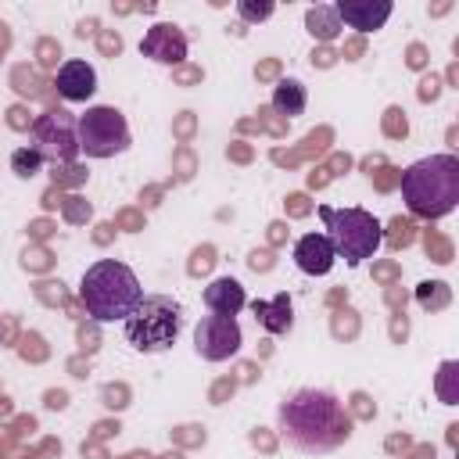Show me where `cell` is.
Instances as JSON below:
<instances>
[{"label": "cell", "instance_id": "obj_1", "mask_svg": "<svg viewBox=\"0 0 459 459\" xmlns=\"http://www.w3.org/2000/svg\"><path fill=\"white\" fill-rule=\"evenodd\" d=\"M276 423L287 445L305 455H326L351 437V416L344 412V405L330 391L316 387L283 398L276 409Z\"/></svg>", "mask_w": 459, "mask_h": 459}, {"label": "cell", "instance_id": "obj_2", "mask_svg": "<svg viewBox=\"0 0 459 459\" xmlns=\"http://www.w3.org/2000/svg\"><path fill=\"white\" fill-rule=\"evenodd\" d=\"M402 201L416 219H441L459 204V158L430 154L402 172Z\"/></svg>", "mask_w": 459, "mask_h": 459}, {"label": "cell", "instance_id": "obj_3", "mask_svg": "<svg viewBox=\"0 0 459 459\" xmlns=\"http://www.w3.org/2000/svg\"><path fill=\"white\" fill-rule=\"evenodd\" d=\"M79 301H82L86 316H93L97 323H115V319H129L136 312V305L143 301V287L126 262L100 258L82 273Z\"/></svg>", "mask_w": 459, "mask_h": 459}, {"label": "cell", "instance_id": "obj_4", "mask_svg": "<svg viewBox=\"0 0 459 459\" xmlns=\"http://www.w3.org/2000/svg\"><path fill=\"white\" fill-rule=\"evenodd\" d=\"M323 226H326V240L333 244V255L344 258L348 265H362L366 258H373L384 244V230L380 219L366 208H330L319 204L316 208Z\"/></svg>", "mask_w": 459, "mask_h": 459}, {"label": "cell", "instance_id": "obj_5", "mask_svg": "<svg viewBox=\"0 0 459 459\" xmlns=\"http://www.w3.org/2000/svg\"><path fill=\"white\" fill-rule=\"evenodd\" d=\"M122 330L136 351H165L183 330V308L169 294H143L136 312L122 319Z\"/></svg>", "mask_w": 459, "mask_h": 459}, {"label": "cell", "instance_id": "obj_6", "mask_svg": "<svg viewBox=\"0 0 459 459\" xmlns=\"http://www.w3.org/2000/svg\"><path fill=\"white\" fill-rule=\"evenodd\" d=\"M79 129V154L86 158H115L129 151V126L126 115L111 104H93L75 118Z\"/></svg>", "mask_w": 459, "mask_h": 459}, {"label": "cell", "instance_id": "obj_7", "mask_svg": "<svg viewBox=\"0 0 459 459\" xmlns=\"http://www.w3.org/2000/svg\"><path fill=\"white\" fill-rule=\"evenodd\" d=\"M39 151L43 161H54V165H65V161H75L79 154V129H75V118L65 111V108H50L43 111L36 122H32V143Z\"/></svg>", "mask_w": 459, "mask_h": 459}, {"label": "cell", "instance_id": "obj_8", "mask_svg": "<svg viewBox=\"0 0 459 459\" xmlns=\"http://www.w3.org/2000/svg\"><path fill=\"white\" fill-rule=\"evenodd\" d=\"M240 344H244V333L233 316H201V323L194 326V348L208 362L233 359L240 351Z\"/></svg>", "mask_w": 459, "mask_h": 459}, {"label": "cell", "instance_id": "obj_9", "mask_svg": "<svg viewBox=\"0 0 459 459\" xmlns=\"http://www.w3.org/2000/svg\"><path fill=\"white\" fill-rule=\"evenodd\" d=\"M140 54L151 57V61H158V65H179L186 57V36L176 25H169V22H158V25H151L143 32Z\"/></svg>", "mask_w": 459, "mask_h": 459}, {"label": "cell", "instance_id": "obj_10", "mask_svg": "<svg viewBox=\"0 0 459 459\" xmlns=\"http://www.w3.org/2000/svg\"><path fill=\"white\" fill-rule=\"evenodd\" d=\"M333 11L341 18V25H351L359 32H373L391 18L394 4L391 0H337Z\"/></svg>", "mask_w": 459, "mask_h": 459}, {"label": "cell", "instance_id": "obj_11", "mask_svg": "<svg viewBox=\"0 0 459 459\" xmlns=\"http://www.w3.org/2000/svg\"><path fill=\"white\" fill-rule=\"evenodd\" d=\"M333 262H337V255H333V244L326 240V233H305L294 244V265L305 276H326L333 269Z\"/></svg>", "mask_w": 459, "mask_h": 459}, {"label": "cell", "instance_id": "obj_12", "mask_svg": "<svg viewBox=\"0 0 459 459\" xmlns=\"http://www.w3.org/2000/svg\"><path fill=\"white\" fill-rule=\"evenodd\" d=\"M93 90H97V72H93V65H86V61H65V65L57 68V93H61L65 100L82 104V100L93 97Z\"/></svg>", "mask_w": 459, "mask_h": 459}, {"label": "cell", "instance_id": "obj_13", "mask_svg": "<svg viewBox=\"0 0 459 459\" xmlns=\"http://www.w3.org/2000/svg\"><path fill=\"white\" fill-rule=\"evenodd\" d=\"M204 305L212 316H237L244 305H247V294L240 287V280L233 276H219L204 287Z\"/></svg>", "mask_w": 459, "mask_h": 459}, {"label": "cell", "instance_id": "obj_14", "mask_svg": "<svg viewBox=\"0 0 459 459\" xmlns=\"http://www.w3.org/2000/svg\"><path fill=\"white\" fill-rule=\"evenodd\" d=\"M255 319L262 323L265 333H287L294 316H290V298L287 294H276L273 301H255Z\"/></svg>", "mask_w": 459, "mask_h": 459}, {"label": "cell", "instance_id": "obj_15", "mask_svg": "<svg viewBox=\"0 0 459 459\" xmlns=\"http://www.w3.org/2000/svg\"><path fill=\"white\" fill-rule=\"evenodd\" d=\"M305 104H308V93H305V86H301L298 79L276 82V90H273V108H276L283 118H298V115L305 111Z\"/></svg>", "mask_w": 459, "mask_h": 459}, {"label": "cell", "instance_id": "obj_16", "mask_svg": "<svg viewBox=\"0 0 459 459\" xmlns=\"http://www.w3.org/2000/svg\"><path fill=\"white\" fill-rule=\"evenodd\" d=\"M305 29L316 36V39H333L341 32V18L333 11V4H316L305 11Z\"/></svg>", "mask_w": 459, "mask_h": 459}, {"label": "cell", "instance_id": "obj_17", "mask_svg": "<svg viewBox=\"0 0 459 459\" xmlns=\"http://www.w3.org/2000/svg\"><path fill=\"white\" fill-rule=\"evenodd\" d=\"M39 169H43V158H39L36 147H18V151L11 154V172H14V176L32 179V176H39Z\"/></svg>", "mask_w": 459, "mask_h": 459}, {"label": "cell", "instance_id": "obj_18", "mask_svg": "<svg viewBox=\"0 0 459 459\" xmlns=\"http://www.w3.org/2000/svg\"><path fill=\"white\" fill-rule=\"evenodd\" d=\"M237 11H240L247 22H262V18H269V14H273V4H251V0H240V4H237Z\"/></svg>", "mask_w": 459, "mask_h": 459}]
</instances>
